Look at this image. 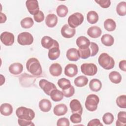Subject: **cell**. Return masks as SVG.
<instances>
[{
  "mask_svg": "<svg viewBox=\"0 0 126 126\" xmlns=\"http://www.w3.org/2000/svg\"><path fill=\"white\" fill-rule=\"evenodd\" d=\"M26 68L29 72L36 76L40 75L42 72V67L39 61L35 58H30L27 61Z\"/></svg>",
  "mask_w": 126,
  "mask_h": 126,
  "instance_id": "cell-1",
  "label": "cell"
},
{
  "mask_svg": "<svg viewBox=\"0 0 126 126\" xmlns=\"http://www.w3.org/2000/svg\"><path fill=\"white\" fill-rule=\"evenodd\" d=\"M98 62L101 67L107 70L112 69L115 65L114 59L106 53H103L100 55Z\"/></svg>",
  "mask_w": 126,
  "mask_h": 126,
  "instance_id": "cell-2",
  "label": "cell"
},
{
  "mask_svg": "<svg viewBox=\"0 0 126 126\" xmlns=\"http://www.w3.org/2000/svg\"><path fill=\"white\" fill-rule=\"evenodd\" d=\"M16 114L18 118L28 121L32 120L35 117V113L32 109L23 106L17 109Z\"/></svg>",
  "mask_w": 126,
  "mask_h": 126,
  "instance_id": "cell-3",
  "label": "cell"
},
{
  "mask_svg": "<svg viewBox=\"0 0 126 126\" xmlns=\"http://www.w3.org/2000/svg\"><path fill=\"white\" fill-rule=\"evenodd\" d=\"M99 102L98 96L94 94H89L86 99L85 107L89 111L93 112L96 110Z\"/></svg>",
  "mask_w": 126,
  "mask_h": 126,
  "instance_id": "cell-4",
  "label": "cell"
},
{
  "mask_svg": "<svg viewBox=\"0 0 126 126\" xmlns=\"http://www.w3.org/2000/svg\"><path fill=\"white\" fill-rule=\"evenodd\" d=\"M84 21V16L80 13L76 12L70 15L68 18V25L72 28L75 29L80 25Z\"/></svg>",
  "mask_w": 126,
  "mask_h": 126,
  "instance_id": "cell-5",
  "label": "cell"
},
{
  "mask_svg": "<svg viewBox=\"0 0 126 126\" xmlns=\"http://www.w3.org/2000/svg\"><path fill=\"white\" fill-rule=\"evenodd\" d=\"M17 41L21 45H29L33 43V37L30 33L23 32L18 34Z\"/></svg>",
  "mask_w": 126,
  "mask_h": 126,
  "instance_id": "cell-6",
  "label": "cell"
},
{
  "mask_svg": "<svg viewBox=\"0 0 126 126\" xmlns=\"http://www.w3.org/2000/svg\"><path fill=\"white\" fill-rule=\"evenodd\" d=\"M81 72L86 75L94 76L97 71L96 65L93 63H85L81 66Z\"/></svg>",
  "mask_w": 126,
  "mask_h": 126,
  "instance_id": "cell-7",
  "label": "cell"
},
{
  "mask_svg": "<svg viewBox=\"0 0 126 126\" xmlns=\"http://www.w3.org/2000/svg\"><path fill=\"white\" fill-rule=\"evenodd\" d=\"M39 85L44 92L48 95H50L52 91L57 89V87L54 84L44 79L39 81Z\"/></svg>",
  "mask_w": 126,
  "mask_h": 126,
  "instance_id": "cell-8",
  "label": "cell"
},
{
  "mask_svg": "<svg viewBox=\"0 0 126 126\" xmlns=\"http://www.w3.org/2000/svg\"><path fill=\"white\" fill-rule=\"evenodd\" d=\"M0 38L2 43L6 46H11L14 42V34L8 32H4L1 33Z\"/></svg>",
  "mask_w": 126,
  "mask_h": 126,
  "instance_id": "cell-9",
  "label": "cell"
},
{
  "mask_svg": "<svg viewBox=\"0 0 126 126\" xmlns=\"http://www.w3.org/2000/svg\"><path fill=\"white\" fill-rule=\"evenodd\" d=\"M41 43L44 48L49 50L53 47L59 46V43L57 41L48 36H44L42 38Z\"/></svg>",
  "mask_w": 126,
  "mask_h": 126,
  "instance_id": "cell-10",
  "label": "cell"
},
{
  "mask_svg": "<svg viewBox=\"0 0 126 126\" xmlns=\"http://www.w3.org/2000/svg\"><path fill=\"white\" fill-rule=\"evenodd\" d=\"M26 5L29 13L33 16L39 11L38 1L36 0H28L26 2Z\"/></svg>",
  "mask_w": 126,
  "mask_h": 126,
  "instance_id": "cell-11",
  "label": "cell"
},
{
  "mask_svg": "<svg viewBox=\"0 0 126 126\" xmlns=\"http://www.w3.org/2000/svg\"><path fill=\"white\" fill-rule=\"evenodd\" d=\"M76 33L75 29L71 28L68 24H65L62 28L61 34L63 37L70 38L74 36Z\"/></svg>",
  "mask_w": 126,
  "mask_h": 126,
  "instance_id": "cell-12",
  "label": "cell"
},
{
  "mask_svg": "<svg viewBox=\"0 0 126 126\" xmlns=\"http://www.w3.org/2000/svg\"><path fill=\"white\" fill-rule=\"evenodd\" d=\"M69 106L72 113H78L82 115L83 108L80 101L76 99L72 100L69 104Z\"/></svg>",
  "mask_w": 126,
  "mask_h": 126,
  "instance_id": "cell-13",
  "label": "cell"
},
{
  "mask_svg": "<svg viewBox=\"0 0 126 126\" xmlns=\"http://www.w3.org/2000/svg\"><path fill=\"white\" fill-rule=\"evenodd\" d=\"M78 73L77 66L73 63H69L66 65L64 68V74L69 77H73Z\"/></svg>",
  "mask_w": 126,
  "mask_h": 126,
  "instance_id": "cell-14",
  "label": "cell"
},
{
  "mask_svg": "<svg viewBox=\"0 0 126 126\" xmlns=\"http://www.w3.org/2000/svg\"><path fill=\"white\" fill-rule=\"evenodd\" d=\"M76 44L80 49H85L89 47L90 41L89 39L84 36H81L78 37L76 41Z\"/></svg>",
  "mask_w": 126,
  "mask_h": 126,
  "instance_id": "cell-15",
  "label": "cell"
},
{
  "mask_svg": "<svg viewBox=\"0 0 126 126\" xmlns=\"http://www.w3.org/2000/svg\"><path fill=\"white\" fill-rule=\"evenodd\" d=\"M67 59L70 61H77L80 57L79 51L76 48H70L66 52Z\"/></svg>",
  "mask_w": 126,
  "mask_h": 126,
  "instance_id": "cell-16",
  "label": "cell"
},
{
  "mask_svg": "<svg viewBox=\"0 0 126 126\" xmlns=\"http://www.w3.org/2000/svg\"><path fill=\"white\" fill-rule=\"evenodd\" d=\"M101 29L96 26L89 28L87 31L88 35L94 38H96L99 37L101 34Z\"/></svg>",
  "mask_w": 126,
  "mask_h": 126,
  "instance_id": "cell-17",
  "label": "cell"
},
{
  "mask_svg": "<svg viewBox=\"0 0 126 126\" xmlns=\"http://www.w3.org/2000/svg\"><path fill=\"white\" fill-rule=\"evenodd\" d=\"M9 71L12 74L18 75L20 74L23 70V65L19 63H12L9 67Z\"/></svg>",
  "mask_w": 126,
  "mask_h": 126,
  "instance_id": "cell-18",
  "label": "cell"
},
{
  "mask_svg": "<svg viewBox=\"0 0 126 126\" xmlns=\"http://www.w3.org/2000/svg\"><path fill=\"white\" fill-rule=\"evenodd\" d=\"M49 71L52 76L58 77L62 74V67L59 63H54L50 65L49 67Z\"/></svg>",
  "mask_w": 126,
  "mask_h": 126,
  "instance_id": "cell-19",
  "label": "cell"
},
{
  "mask_svg": "<svg viewBox=\"0 0 126 126\" xmlns=\"http://www.w3.org/2000/svg\"><path fill=\"white\" fill-rule=\"evenodd\" d=\"M54 113L56 116H62L65 115L67 112V107L64 104L61 103L55 106L53 109Z\"/></svg>",
  "mask_w": 126,
  "mask_h": 126,
  "instance_id": "cell-20",
  "label": "cell"
},
{
  "mask_svg": "<svg viewBox=\"0 0 126 126\" xmlns=\"http://www.w3.org/2000/svg\"><path fill=\"white\" fill-rule=\"evenodd\" d=\"M58 18L54 14H49L45 18V24L49 28L54 27L57 24Z\"/></svg>",
  "mask_w": 126,
  "mask_h": 126,
  "instance_id": "cell-21",
  "label": "cell"
},
{
  "mask_svg": "<svg viewBox=\"0 0 126 126\" xmlns=\"http://www.w3.org/2000/svg\"><path fill=\"white\" fill-rule=\"evenodd\" d=\"M38 106L41 111L44 112H47L51 110L52 104L49 100L42 99L39 101Z\"/></svg>",
  "mask_w": 126,
  "mask_h": 126,
  "instance_id": "cell-22",
  "label": "cell"
},
{
  "mask_svg": "<svg viewBox=\"0 0 126 126\" xmlns=\"http://www.w3.org/2000/svg\"><path fill=\"white\" fill-rule=\"evenodd\" d=\"M0 112L1 114L3 116H9L12 114L13 112V107L9 103H3L0 106Z\"/></svg>",
  "mask_w": 126,
  "mask_h": 126,
  "instance_id": "cell-23",
  "label": "cell"
},
{
  "mask_svg": "<svg viewBox=\"0 0 126 126\" xmlns=\"http://www.w3.org/2000/svg\"><path fill=\"white\" fill-rule=\"evenodd\" d=\"M60 55L59 46H55L49 50L48 53V58L51 60H55L57 59Z\"/></svg>",
  "mask_w": 126,
  "mask_h": 126,
  "instance_id": "cell-24",
  "label": "cell"
},
{
  "mask_svg": "<svg viewBox=\"0 0 126 126\" xmlns=\"http://www.w3.org/2000/svg\"><path fill=\"white\" fill-rule=\"evenodd\" d=\"M102 87V84L100 81L97 79H93L90 81L89 87L91 91L93 92H98L100 90Z\"/></svg>",
  "mask_w": 126,
  "mask_h": 126,
  "instance_id": "cell-25",
  "label": "cell"
},
{
  "mask_svg": "<svg viewBox=\"0 0 126 126\" xmlns=\"http://www.w3.org/2000/svg\"><path fill=\"white\" fill-rule=\"evenodd\" d=\"M50 96L52 100L55 102H58L62 100L63 97V92L58 90L57 89L52 91L50 94Z\"/></svg>",
  "mask_w": 126,
  "mask_h": 126,
  "instance_id": "cell-26",
  "label": "cell"
},
{
  "mask_svg": "<svg viewBox=\"0 0 126 126\" xmlns=\"http://www.w3.org/2000/svg\"><path fill=\"white\" fill-rule=\"evenodd\" d=\"M101 41L104 45L106 46H111L114 44V39L110 34H104L101 38Z\"/></svg>",
  "mask_w": 126,
  "mask_h": 126,
  "instance_id": "cell-27",
  "label": "cell"
},
{
  "mask_svg": "<svg viewBox=\"0 0 126 126\" xmlns=\"http://www.w3.org/2000/svg\"><path fill=\"white\" fill-rule=\"evenodd\" d=\"M110 80L114 84H119L122 80V76L120 73L117 71H113L111 72L109 74Z\"/></svg>",
  "mask_w": 126,
  "mask_h": 126,
  "instance_id": "cell-28",
  "label": "cell"
},
{
  "mask_svg": "<svg viewBox=\"0 0 126 126\" xmlns=\"http://www.w3.org/2000/svg\"><path fill=\"white\" fill-rule=\"evenodd\" d=\"M74 83L77 87H83L88 84V79L85 76H79L74 79Z\"/></svg>",
  "mask_w": 126,
  "mask_h": 126,
  "instance_id": "cell-29",
  "label": "cell"
},
{
  "mask_svg": "<svg viewBox=\"0 0 126 126\" xmlns=\"http://www.w3.org/2000/svg\"><path fill=\"white\" fill-rule=\"evenodd\" d=\"M104 27L108 32L114 31L116 28V22L112 19H107L104 22Z\"/></svg>",
  "mask_w": 126,
  "mask_h": 126,
  "instance_id": "cell-30",
  "label": "cell"
},
{
  "mask_svg": "<svg viewBox=\"0 0 126 126\" xmlns=\"http://www.w3.org/2000/svg\"><path fill=\"white\" fill-rule=\"evenodd\" d=\"M87 19L89 23L91 24H94L96 23L98 21V15L95 11H90L88 12L87 14Z\"/></svg>",
  "mask_w": 126,
  "mask_h": 126,
  "instance_id": "cell-31",
  "label": "cell"
},
{
  "mask_svg": "<svg viewBox=\"0 0 126 126\" xmlns=\"http://www.w3.org/2000/svg\"><path fill=\"white\" fill-rule=\"evenodd\" d=\"M118 119L116 123L117 126H125L126 124V112L120 111L118 114Z\"/></svg>",
  "mask_w": 126,
  "mask_h": 126,
  "instance_id": "cell-32",
  "label": "cell"
},
{
  "mask_svg": "<svg viewBox=\"0 0 126 126\" xmlns=\"http://www.w3.org/2000/svg\"><path fill=\"white\" fill-rule=\"evenodd\" d=\"M116 11L117 14L121 16L126 14V2L125 1L120 2L117 6Z\"/></svg>",
  "mask_w": 126,
  "mask_h": 126,
  "instance_id": "cell-33",
  "label": "cell"
},
{
  "mask_svg": "<svg viewBox=\"0 0 126 126\" xmlns=\"http://www.w3.org/2000/svg\"><path fill=\"white\" fill-rule=\"evenodd\" d=\"M20 24L22 28L24 29H29L33 25L34 22L32 18L26 17L21 20Z\"/></svg>",
  "mask_w": 126,
  "mask_h": 126,
  "instance_id": "cell-34",
  "label": "cell"
},
{
  "mask_svg": "<svg viewBox=\"0 0 126 126\" xmlns=\"http://www.w3.org/2000/svg\"><path fill=\"white\" fill-rule=\"evenodd\" d=\"M58 85L62 90H65L70 87L71 83L69 80L65 78H62L58 81Z\"/></svg>",
  "mask_w": 126,
  "mask_h": 126,
  "instance_id": "cell-35",
  "label": "cell"
},
{
  "mask_svg": "<svg viewBox=\"0 0 126 126\" xmlns=\"http://www.w3.org/2000/svg\"><path fill=\"white\" fill-rule=\"evenodd\" d=\"M68 11L67 7L63 4L60 5L56 9L57 15L60 17H64L68 13Z\"/></svg>",
  "mask_w": 126,
  "mask_h": 126,
  "instance_id": "cell-36",
  "label": "cell"
},
{
  "mask_svg": "<svg viewBox=\"0 0 126 126\" xmlns=\"http://www.w3.org/2000/svg\"><path fill=\"white\" fill-rule=\"evenodd\" d=\"M114 119L113 114L109 112L105 113L102 117V121L106 125L111 124L114 121Z\"/></svg>",
  "mask_w": 126,
  "mask_h": 126,
  "instance_id": "cell-37",
  "label": "cell"
},
{
  "mask_svg": "<svg viewBox=\"0 0 126 126\" xmlns=\"http://www.w3.org/2000/svg\"><path fill=\"white\" fill-rule=\"evenodd\" d=\"M117 105L121 108H126V95H121L117 97L116 99Z\"/></svg>",
  "mask_w": 126,
  "mask_h": 126,
  "instance_id": "cell-38",
  "label": "cell"
},
{
  "mask_svg": "<svg viewBox=\"0 0 126 126\" xmlns=\"http://www.w3.org/2000/svg\"><path fill=\"white\" fill-rule=\"evenodd\" d=\"M78 51L79 52L80 58L83 59H86L91 56V53L89 47L85 49H79Z\"/></svg>",
  "mask_w": 126,
  "mask_h": 126,
  "instance_id": "cell-39",
  "label": "cell"
},
{
  "mask_svg": "<svg viewBox=\"0 0 126 126\" xmlns=\"http://www.w3.org/2000/svg\"><path fill=\"white\" fill-rule=\"evenodd\" d=\"M62 92L63 93V96L66 97H70L74 94L75 93V90L73 86L71 85L68 89L65 90H62Z\"/></svg>",
  "mask_w": 126,
  "mask_h": 126,
  "instance_id": "cell-40",
  "label": "cell"
},
{
  "mask_svg": "<svg viewBox=\"0 0 126 126\" xmlns=\"http://www.w3.org/2000/svg\"><path fill=\"white\" fill-rule=\"evenodd\" d=\"M89 48L90 49V51L91 53V57H93L96 55L99 50V48L97 44L94 42H91L90 43Z\"/></svg>",
  "mask_w": 126,
  "mask_h": 126,
  "instance_id": "cell-41",
  "label": "cell"
},
{
  "mask_svg": "<svg viewBox=\"0 0 126 126\" xmlns=\"http://www.w3.org/2000/svg\"><path fill=\"white\" fill-rule=\"evenodd\" d=\"M70 119L72 123H80L82 120L81 115L78 113H73L70 116Z\"/></svg>",
  "mask_w": 126,
  "mask_h": 126,
  "instance_id": "cell-42",
  "label": "cell"
},
{
  "mask_svg": "<svg viewBox=\"0 0 126 126\" xmlns=\"http://www.w3.org/2000/svg\"><path fill=\"white\" fill-rule=\"evenodd\" d=\"M95 1L103 8H108L111 4V1L109 0H95Z\"/></svg>",
  "mask_w": 126,
  "mask_h": 126,
  "instance_id": "cell-43",
  "label": "cell"
},
{
  "mask_svg": "<svg viewBox=\"0 0 126 126\" xmlns=\"http://www.w3.org/2000/svg\"><path fill=\"white\" fill-rule=\"evenodd\" d=\"M69 120L65 117L59 119L57 122V126H69Z\"/></svg>",
  "mask_w": 126,
  "mask_h": 126,
  "instance_id": "cell-44",
  "label": "cell"
},
{
  "mask_svg": "<svg viewBox=\"0 0 126 126\" xmlns=\"http://www.w3.org/2000/svg\"><path fill=\"white\" fill-rule=\"evenodd\" d=\"M34 20L38 23L41 22L44 19V15L43 12L41 10H39L37 14L33 16Z\"/></svg>",
  "mask_w": 126,
  "mask_h": 126,
  "instance_id": "cell-45",
  "label": "cell"
},
{
  "mask_svg": "<svg viewBox=\"0 0 126 126\" xmlns=\"http://www.w3.org/2000/svg\"><path fill=\"white\" fill-rule=\"evenodd\" d=\"M18 124L21 126H34V124H33L32 121H28L19 118L18 120Z\"/></svg>",
  "mask_w": 126,
  "mask_h": 126,
  "instance_id": "cell-46",
  "label": "cell"
},
{
  "mask_svg": "<svg viewBox=\"0 0 126 126\" xmlns=\"http://www.w3.org/2000/svg\"><path fill=\"white\" fill-rule=\"evenodd\" d=\"M88 126H103L99 119H94L91 120L87 125Z\"/></svg>",
  "mask_w": 126,
  "mask_h": 126,
  "instance_id": "cell-47",
  "label": "cell"
},
{
  "mask_svg": "<svg viewBox=\"0 0 126 126\" xmlns=\"http://www.w3.org/2000/svg\"><path fill=\"white\" fill-rule=\"evenodd\" d=\"M119 68L124 71H126V60H122L119 63Z\"/></svg>",
  "mask_w": 126,
  "mask_h": 126,
  "instance_id": "cell-48",
  "label": "cell"
},
{
  "mask_svg": "<svg viewBox=\"0 0 126 126\" xmlns=\"http://www.w3.org/2000/svg\"><path fill=\"white\" fill-rule=\"evenodd\" d=\"M6 20V15L2 13V12H0V23H4Z\"/></svg>",
  "mask_w": 126,
  "mask_h": 126,
  "instance_id": "cell-49",
  "label": "cell"
}]
</instances>
